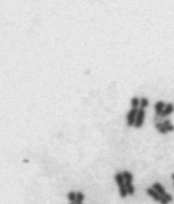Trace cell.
I'll use <instances>...</instances> for the list:
<instances>
[{"label": "cell", "instance_id": "cell-1", "mask_svg": "<svg viewBox=\"0 0 174 204\" xmlns=\"http://www.w3.org/2000/svg\"><path fill=\"white\" fill-rule=\"evenodd\" d=\"M116 182L117 184L119 187V194L121 197L125 198L128 195L125 187V181L123 174L121 172L117 173L115 176Z\"/></svg>", "mask_w": 174, "mask_h": 204}, {"label": "cell", "instance_id": "cell-2", "mask_svg": "<svg viewBox=\"0 0 174 204\" xmlns=\"http://www.w3.org/2000/svg\"><path fill=\"white\" fill-rule=\"evenodd\" d=\"M122 174L125 181V187L127 188L128 194L129 195H134L135 193V188L132 184L133 180L132 174L127 170L123 171Z\"/></svg>", "mask_w": 174, "mask_h": 204}, {"label": "cell", "instance_id": "cell-3", "mask_svg": "<svg viewBox=\"0 0 174 204\" xmlns=\"http://www.w3.org/2000/svg\"><path fill=\"white\" fill-rule=\"evenodd\" d=\"M138 109L132 108L127 114V124L129 127L134 126Z\"/></svg>", "mask_w": 174, "mask_h": 204}, {"label": "cell", "instance_id": "cell-4", "mask_svg": "<svg viewBox=\"0 0 174 204\" xmlns=\"http://www.w3.org/2000/svg\"><path fill=\"white\" fill-rule=\"evenodd\" d=\"M146 116V111L145 109H142V108H139L138 113L136 115V122L134 124V127L136 129H139L142 128L144 124V118Z\"/></svg>", "mask_w": 174, "mask_h": 204}, {"label": "cell", "instance_id": "cell-5", "mask_svg": "<svg viewBox=\"0 0 174 204\" xmlns=\"http://www.w3.org/2000/svg\"><path fill=\"white\" fill-rule=\"evenodd\" d=\"M174 111V105L172 103H169L166 104L164 111L160 115V118H165L172 114Z\"/></svg>", "mask_w": 174, "mask_h": 204}, {"label": "cell", "instance_id": "cell-6", "mask_svg": "<svg viewBox=\"0 0 174 204\" xmlns=\"http://www.w3.org/2000/svg\"><path fill=\"white\" fill-rule=\"evenodd\" d=\"M166 104L163 101H158L155 104L154 108L157 117H160V115L164 111Z\"/></svg>", "mask_w": 174, "mask_h": 204}, {"label": "cell", "instance_id": "cell-7", "mask_svg": "<svg viewBox=\"0 0 174 204\" xmlns=\"http://www.w3.org/2000/svg\"><path fill=\"white\" fill-rule=\"evenodd\" d=\"M146 192L148 195L152 197L155 201H160L161 195L157 191L155 190L153 187H148L146 190Z\"/></svg>", "mask_w": 174, "mask_h": 204}, {"label": "cell", "instance_id": "cell-8", "mask_svg": "<svg viewBox=\"0 0 174 204\" xmlns=\"http://www.w3.org/2000/svg\"><path fill=\"white\" fill-rule=\"evenodd\" d=\"M152 187L155 190L157 191V192L160 194L161 196L166 193V191H165V188L160 183H158V182L154 183L152 185Z\"/></svg>", "mask_w": 174, "mask_h": 204}, {"label": "cell", "instance_id": "cell-9", "mask_svg": "<svg viewBox=\"0 0 174 204\" xmlns=\"http://www.w3.org/2000/svg\"><path fill=\"white\" fill-rule=\"evenodd\" d=\"M155 127L160 134H166L168 133L163 123L161 122H156L155 124Z\"/></svg>", "mask_w": 174, "mask_h": 204}, {"label": "cell", "instance_id": "cell-10", "mask_svg": "<svg viewBox=\"0 0 174 204\" xmlns=\"http://www.w3.org/2000/svg\"><path fill=\"white\" fill-rule=\"evenodd\" d=\"M165 127L166 129L168 132H172L174 131V125L172 124L170 120L169 119H165L163 122Z\"/></svg>", "mask_w": 174, "mask_h": 204}, {"label": "cell", "instance_id": "cell-11", "mask_svg": "<svg viewBox=\"0 0 174 204\" xmlns=\"http://www.w3.org/2000/svg\"><path fill=\"white\" fill-rule=\"evenodd\" d=\"M130 102H131L132 108L138 109V107L140 106V99L138 97H133Z\"/></svg>", "mask_w": 174, "mask_h": 204}, {"label": "cell", "instance_id": "cell-12", "mask_svg": "<svg viewBox=\"0 0 174 204\" xmlns=\"http://www.w3.org/2000/svg\"><path fill=\"white\" fill-rule=\"evenodd\" d=\"M149 104V100L146 97H142L140 99V108L145 109V108L148 107Z\"/></svg>", "mask_w": 174, "mask_h": 204}, {"label": "cell", "instance_id": "cell-13", "mask_svg": "<svg viewBox=\"0 0 174 204\" xmlns=\"http://www.w3.org/2000/svg\"><path fill=\"white\" fill-rule=\"evenodd\" d=\"M84 195L81 192H77L76 193V200L75 202V204L82 203L84 199Z\"/></svg>", "mask_w": 174, "mask_h": 204}, {"label": "cell", "instance_id": "cell-14", "mask_svg": "<svg viewBox=\"0 0 174 204\" xmlns=\"http://www.w3.org/2000/svg\"><path fill=\"white\" fill-rule=\"evenodd\" d=\"M68 198L70 201V202H75L76 200V193H75L74 191L70 192L68 194Z\"/></svg>", "mask_w": 174, "mask_h": 204}, {"label": "cell", "instance_id": "cell-15", "mask_svg": "<svg viewBox=\"0 0 174 204\" xmlns=\"http://www.w3.org/2000/svg\"><path fill=\"white\" fill-rule=\"evenodd\" d=\"M162 196L164 197L165 199H166L169 201V202L172 201V200H173L172 196L170 194H168V193H166V194H165L163 196Z\"/></svg>", "mask_w": 174, "mask_h": 204}, {"label": "cell", "instance_id": "cell-16", "mask_svg": "<svg viewBox=\"0 0 174 204\" xmlns=\"http://www.w3.org/2000/svg\"><path fill=\"white\" fill-rule=\"evenodd\" d=\"M171 179H172V180H174V174H172V175H171Z\"/></svg>", "mask_w": 174, "mask_h": 204}, {"label": "cell", "instance_id": "cell-17", "mask_svg": "<svg viewBox=\"0 0 174 204\" xmlns=\"http://www.w3.org/2000/svg\"><path fill=\"white\" fill-rule=\"evenodd\" d=\"M69 204H75V202H71Z\"/></svg>", "mask_w": 174, "mask_h": 204}, {"label": "cell", "instance_id": "cell-18", "mask_svg": "<svg viewBox=\"0 0 174 204\" xmlns=\"http://www.w3.org/2000/svg\"><path fill=\"white\" fill-rule=\"evenodd\" d=\"M82 204V203H79V204Z\"/></svg>", "mask_w": 174, "mask_h": 204}, {"label": "cell", "instance_id": "cell-19", "mask_svg": "<svg viewBox=\"0 0 174 204\" xmlns=\"http://www.w3.org/2000/svg\"></svg>", "mask_w": 174, "mask_h": 204}]
</instances>
